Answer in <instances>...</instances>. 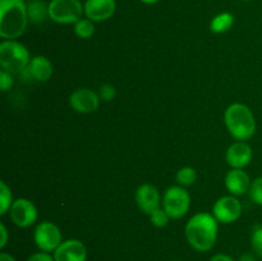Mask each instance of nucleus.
Listing matches in <instances>:
<instances>
[{"instance_id":"7ed1b4c3","label":"nucleus","mask_w":262,"mask_h":261,"mask_svg":"<svg viewBox=\"0 0 262 261\" xmlns=\"http://www.w3.org/2000/svg\"><path fill=\"white\" fill-rule=\"evenodd\" d=\"M224 123L232 137L237 141L250 140L257 128L252 110L242 102H234L227 107L224 113Z\"/></svg>"},{"instance_id":"c85d7f7f","label":"nucleus","mask_w":262,"mask_h":261,"mask_svg":"<svg viewBox=\"0 0 262 261\" xmlns=\"http://www.w3.org/2000/svg\"><path fill=\"white\" fill-rule=\"evenodd\" d=\"M210 261H235L234 258H232L230 256L224 255V253H217V255H214Z\"/></svg>"},{"instance_id":"cd10ccee","label":"nucleus","mask_w":262,"mask_h":261,"mask_svg":"<svg viewBox=\"0 0 262 261\" xmlns=\"http://www.w3.org/2000/svg\"><path fill=\"white\" fill-rule=\"evenodd\" d=\"M0 235H2V240H0V248H4L8 243V230L4 223H0Z\"/></svg>"},{"instance_id":"72a5a7b5","label":"nucleus","mask_w":262,"mask_h":261,"mask_svg":"<svg viewBox=\"0 0 262 261\" xmlns=\"http://www.w3.org/2000/svg\"><path fill=\"white\" fill-rule=\"evenodd\" d=\"M20 2H25L26 3V2H27V0H20Z\"/></svg>"},{"instance_id":"9b49d317","label":"nucleus","mask_w":262,"mask_h":261,"mask_svg":"<svg viewBox=\"0 0 262 261\" xmlns=\"http://www.w3.org/2000/svg\"><path fill=\"white\" fill-rule=\"evenodd\" d=\"M136 202H137L138 209L146 215H150L163 205L160 192L150 183H143L138 187L136 191Z\"/></svg>"},{"instance_id":"7c9ffc66","label":"nucleus","mask_w":262,"mask_h":261,"mask_svg":"<svg viewBox=\"0 0 262 261\" xmlns=\"http://www.w3.org/2000/svg\"><path fill=\"white\" fill-rule=\"evenodd\" d=\"M0 261H15V258L12 255H9V253L2 252L0 253Z\"/></svg>"},{"instance_id":"5701e85b","label":"nucleus","mask_w":262,"mask_h":261,"mask_svg":"<svg viewBox=\"0 0 262 261\" xmlns=\"http://www.w3.org/2000/svg\"><path fill=\"white\" fill-rule=\"evenodd\" d=\"M251 246L257 257L262 258V225H256L251 234Z\"/></svg>"},{"instance_id":"c756f323","label":"nucleus","mask_w":262,"mask_h":261,"mask_svg":"<svg viewBox=\"0 0 262 261\" xmlns=\"http://www.w3.org/2000/svg\"><path fill=\"white\" fill-rule=\"evenodd\" d=\"M238 261H256L255 253H243Z\"/></svg>"},{"instance_id":"2eb2a0df","label":"nucleus","mask_w":262,"mask_h":261,"mask_svg":"<svg viewBox=\"0 0 262 261\" xmlns=\"http://www.w3.org/2000/svg\"><path fill=\"white\" fill-rule=\"evenodd\" d=\"M252 181L243 169H230L225 176V188L233 196L248 193Z\"/></svg>"},{"instance_id":"dca6fc26","label":"nucleus","mask_w":262,"mask_h":261,"mask_svg":"<svg viewBox=\"0 0 262 261\" xmlns=\"http://www.w3.org/2000/svg\"><path fill=\"white\" fill-rule=\"evenodd\" d=\"M28 78H32L37 82H46L53 76V64L46 56L36 55L31 58L30 64L25 69Z\"/></svg>"},{"instance_id":"f257e3e1","label":"nucleus","mask_w":262,"mask_h":261,"mask_svg":"<svg viewBox=\"0 0 262 261\" xmlns=\"http://www.w3.org/2000/svg\"><path fill=\"white\" fill-rule=\"evenodd\" d=\"M219 222L210 212H199L187 222L184 234L192 248L200 252L210 251L215 246L219 232Z\"/></svg>"},{"instance_id":"1a4fd4ad","label":"nucleus","mask_w":262,"mask_h":261,"mask_svg":"<svg viewBox=\"0 0 262 261\" xmlns=\"http://www.w3.org/2000/svg\"><path fill=\"white\" fill-rule=\"evenodd\" d=\"M9 214L12 222L19 228L31 227L35 224L38 216L37 207L28 199L14 200L9 210Z\"/></svg>"},{"instance_id":"6e6552de","label":"nucleus","mask_w":262,"mask_h":261,"mask_svg":"<svg viewBox=\"0 0 262 261\" xmlns=\"http://www.w3.org/2000/svg\"><path fill=\"white\" fill-rule=\"evenodd\" d=\"M242 214V205L237 199V196H223L215 202L212 207V215L216 217V220L223 224H230L235 220L239 219Z\"/></svg>"},{"instance_id":"0eeeda50","label":"nucleus","mask_w":262,"mask_h":261,"mask_svg":"<svg viewBox=\"0 0 262 261\" xmlns=\"http://www.w3.org/2000/svg\"><path fill=\"white\" fill-rule=\"evenodd\" d=\"M33 241L36 246L43 252H54L63 242L61 230L55 223L53 222H41L37 224L33 232Z\"/></svg>"},{"instance_id":"2f4dec72","label":"nucleus","mask_w":262,"mask_h":261,"mask_svg":"<svg viewBox=\"0 0 262 261\" xmlns=\"http://www.w3.org/2000/svg\"><path fill=\"white\" fill-rule=\"evenodd\" d=\"M141 2H142L143 4H148V5H151V4H156V3H158L159 0H141Z\"/></svg>"},{"instance_id":"423d86ee","label":"nucleus","mask_w":262,"mask_h":261,"mask_svg":"<svg viewBox=\"0 0 262 261\" xmlns=\"http://www.w3.org/2000/svg\"><path fill=\"white\" fill-rule=\"evenodd\" d=\"M161 206L171 219H181L188 212L191 206V196L184 187L179 184L171 186L164 193Z\"/></svg>"},{"instance_id":"f8f14e48","label":"nucleus","mask_w":262,"mask_h":261,"mask_svg":"<svg viewBox=\"0 0 262 261\" xmlns=\"http://www.w3.org/2000/svg\"><path fill=\"white\" fill-rule=\"evenodd\" d=\"M253 156L252 147L245 141H237L228 147L225 160L232 169H245Z\"/></svg>"},{"instance_id":"a211bd4d","label":"nucleus","mask_w":262,"mask_h":261,"mask_svg":"<svg viewBox=\"0 0 262 261\" xmlns=\"http://www.w3.org/2000/svg\"><path fill=\"white\" fill-rule=\"evenodd\" d=\"M234 15L229 12H223L215 15L210 22V31L216 35L228 32L234 25Z\"/></svg>"},{"instance_id":"f03ea898","label":"nucleus","mask_w":262,"mask_h":261,"mask_svg":"<svg viewBox=\"0 0 262 261\" xmlns=\"http://www.w3.org/2000/svg\"><path fill=\"white\" fill-rule=\"evenodd\" d=\"M27 4L20 0H0V37L14 40L25 33L28 25Z\"/></svg>"},{"instance_id":"4468645a","label":"nucleus","mask_w":262,"mask_h":261,"mask_svg":"<svg viewBox=\"0 0 262 261\" xmlns=\"http://www.w3.org/2000/svg\"><path fill=\"white\" fill-rule=\"evenodd\" d=\"M84 15L92 22H104L114 15L117 9L115 0H86Z\"/></svg>"},{"instance_id":"393cba45","label":"nucleus","mask_w":262,"mask_h":261,"mask_svg":"<svg viewBox=\"0 0 262 261\" xmlns=\"http://www.w3.org/2000/svg\"><path fill=\"white\" fill-rule=\"evenodd\" d=\"M99 96L100 99L106 102L113 101L117 97V90H115V87L113 84L105 83L99 89Z\"/></svg>"},{"instance_id":"6ab92c4d","label":"nucleus","mask_w":262,"mask_h":261,"mask_svg":"<svg viewBox=\"0 0 262 261\" xmlns=\"http://www.w3.org/2000/svg\"><path fill=\"white\" fill-rule=\"evenodd\" d=\"M94 23L95 22H92L89 18H81L79 20H77L74 23V33H76L77 37L83 38V40L92 37V35L95 33Z\"/></svg>"},{"instance_id":"b1692460","label":"nucleus","mask_w":262,"mask_h":261,"mask_svg":"<svg viewBox=\"0 0 262 261\" xmlns=\"http://www.w3.org/2000/svg\"><path fill=\"white\" fill-rule=\"evenodd\" d=\"M248 194H250V199L252 200L256 205L262 206V177L253 179L252 183H251Z\"/></svg>"},{"instance_id":"39448f33","label":"nucleus","mask_w":262,"mask_h":261,"mask_svg":"<svg viewBox=\"0 0 262 261\" xmlns=\"http://www.w3.org/2000/svg\"><path fill=\"white\" fill-rule=\"evenodd\" d=\"M84 5L79 0H51L49 3L50 19L59 25H72L83 18Z\"/></svg>"},{"instance_id":"bb28decb","label":"nucleus","mask_w":262,"mask_h":261,"mask_svg":"<svg viewBox=\"0 0 262 261\" xmlns=\"http://www.w3.org/2000/svg\"><path fill=\"white\" fill-rule=\"evenodd\" d=\"M27 261H55V260H54V256H51L49 252L40 251V252H36L33 253V255H31L30 257L27 258Z\"/></svg>"},{"instance_id":"412c9836","label":"nucleus","mask_w":262,"mask_h":261,"mask_svg":"<svg viewBox=\"0 0 262 261\" xmlns=\"http://www.w3.org/2000/svg\"><path fill=\"white\" fill-rule=\"evenodd\" d=\"M13 202V194L9 187L7 186L5 182H0V215H5L12 207Z\"/></svg>"},{"instance_id":"a878e982","label":"nucleus","mask_w":262,"mask_h":261,"mask_svg":"<svg viewBox=\"0 0 262 261\" xmlns=\"http://www.w3.org/2000/svg\"><path fill=\"white\" fill-rule=\"evenodd\" d=\"M14 84V78H13V74L9 73V72L2 69L0 72V89H2L3 92L10 90Z\"/></svg>"},{"instance_id":"9d476101","label":"nucleus","mask_w":262,"mask_h":261,"mask_svg":"<svg viewBox=\"0 0 262 261\" xmlns=\"http://www.w3.org/2000/svg\"><path fill=\"white\" fill-rule=\"evenodd\" d=\"M99 94L92 90L82 87V89L74 90L69 96V106L79 114H90L99 109L100 106Z\"/></svg>"},{"instance_id":"20e7f679","label":"nucleus","mask_w":262,"mask_h":261,"mask_svg":"<svg viewBox=\"0 0 262 261\" xmlns=\"http://www.w3.org/2000/svg\"><path fill=\"white\" fill-rule=\"evenodd\" d=\"M31 61L30 51L15 40H4L0 44V66L9 73H22Z\"/></svg>"},{"instance_id":"4be33fe9","label":"nucleus","mask_w":262,"mask_h":261,"mask_svg":"<svg viewBox=\"0 0 262 261\" xmlns=\"http://www.w3.org/2000/svg\"><path fill=\"white\" fill-rule=\"evenodd\" d=\"M148 217H150L151 224L156 228H165L171 219L168 215V212L164 210L163 206L156 209L154 212H151V214L148 215Z\"/></svg>"},{"instance_id":"473e14b6","label":"nucleus","mask_w":262,"mask_h":261,"mask_svg":"<svg viewBox=\"0 0 262 261\" xmlns=\"http://www.w3.org/2000/svg\"><path fill=\"white\" fill-rule=\"evenodd\" d=\"M242 2H251V0H242Z\"/></svg>"},{"instance_id":"f704fd0d","label":"nucleus","mask_w":262,"mask_h":261,"mask_svg":"<svg viewBox=\"0 0 262 261\" xmlns=\"http://www.w3.org/2000/svg\"><path fill=\"white\" fill-rule=\"evenodd\" d=\"M174 261H181V260H174Z\"/></svg>"},{"instance_id":"ddd939ff","label":"nucleus","mask_w":262,"mask_h":261,"mask_svg":"<svg viewBox=\"0 0 262 261\" xmlns=\"http://www.w3.org/2000/svg\"><path fill=\"white\" fill-rule=\"evenodd\" d=\"M55 261H86L87 248L79 240H67L54 251Z\"/></svg>"},{"instance_id":"f3484780","label":"nucleus","mask_w":262,"mask_h":261,"mask_svg":"<svg viewBox=\"0 0 262 261\" xmlns=\"http://www.w3.org/2000/svg\"><path fill=\"white\" fill-rule=\"evenodd\" d=\"M28 20L33 25H42L46 22L49 15V4L42 0H31L27 3Z\"/></svg>"},{"instance_id":"aec40b11","label":"nucleus","mask_w":262,"mask_h":261,"mask_svg":"<svg viewBox=\"0 0 262 261\" xmlns=\"http://www.w3.org/2000/svg\"><path fill=\"white\" fill-rule=\"evenodd\" d=\"M176 178L179 186L186 188V187L192 186L197 181V171L192 166H183V168H181L177 171Z\"/></svg>"}]
</instances>
